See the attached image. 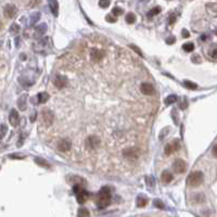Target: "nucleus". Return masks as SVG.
Segmentation results:
<instances>
[{
	"mask_svg": "<svg viewBox=\"0 0 217 217\" xmlns=\"http://www.w3.org/2000/svg\"><path fill=\"white\" fill-rule=\"evenodd\" d=\"M112 195L111 190L108 187H103L99 191L98 195H97V205L100 210H103L106 206L111 204Z\"/></svg>",
	"mask_w": 217,
	"mask_h": 217,
	"instance_id": "f257e3e1",
	"label": "nucleus"
},
{
	"mask_svg": "<svg viewBox=\"0 0 217 217\" xmlns=\"http://www.w3.org/2000/svg\"><path fill=\"white\" fill-rule=\"evenodd\" d=\"M203 180H204V175H203V173L200 172V170H197V172H192L191 174L189 175V177H188V179H187V184L189 187L197 188L202 184Z\"/></svg>",
	"mask_w": 217,
	"mask_h": 217,
	"instance_id": "f03ea898",
	"label": "nucleus"
},
{
	"mask_svg": "<svg viewBox=\"0 0 217 217\" xmlns=\"http://www.w3.org/2000/svg\"><path fill=\"white\" fill-rule=\"evenodd\" d=\"M74 193L76 195L77 202L79 204H84L87 202V200L89 199V192L87 191L84 187H79V186H74Z\"/></svg>",
	"mask_w": 217,
	"mask_h": 217,
	"instance_id": "7ed1b4c3",
	"label": "nucleus"
},
{
	"mask_svg": "<svg viewBox=\"0 0 217 217\" xmlns=\"http://www.w3.org/2000/svg\"><path fill=\"white\" fill-rule=\"evenodd\" d=\"M100 143H101V141H100L99 137L95 136V135H91V136H89L88 138L86 139V148L89 150L98 149Z\"/></svg>",
	"mask_w": 217,
	"mask_h": 217,
	"instance_id": "20e7f679",
	"label": "nucleus"
},
{
	"mask_svg": "<svg viewBox=\"0 0 217 217\" xmlns=\"http://www.w3.org/2000/svg\"><path fill=\"white\" fill-rule=\"evenodd\" d=\"M41 115H43V122L46 126H51L54 122V115H53L52 112L49 108H43V112H41Z\"/></svg>",
	"mask_w": 217,
	"mask_h": 217,
	"instance_id": "39448f33",
	"label": "nucleus"
},
{
	"mask_svg": "<svg viewBox=\"0 0 217 217\" xmlns=\"http://www.w3.org/2000/svg\"><path fill=\"white\" fill-rule=\"evenodd\" d=\"M173 168L176 173L178 174H182L187 170V163L181 159H177L175 160V162L173 163Z\"/></svg>",
	"mask_w": 217,
	"mask_h": 217,
	"instance_id": "423d86ee",
	"label": "nucleus"
},
{
	"mask_svg": "<svg viewBox=\"0 0 217 217\" xmlns=\"http://www.w3.org/2000/svg\"><path fill=\"white\" fill-rule=\"evenodd\" d=\"M67 180L68 182L71 184H73V186H79V187H84V188L87 186V180L81 176H76V175L70 176L67 178Z\"/></svg>",
	"mask_w": 217,
	"mask_h": 217,
	"instance_id": "0eeeda50",
	"label": "nucleus"
},
{
	"mask_svg": "<svg viewBox=\"0 0 217 217\" xmlns=\"http://www.w3.org/2000/svg\"><path fill=\"white\" fill-rule=\"evenodd\" d=\"M179 148H180L179 141H178L177 139H174L172 142H169L168 144L165 146V154H166V155H170V154H173L174 152H176Z\"/></svg>",
	"mask_w": 217,
	"mask_h": 217,
	"instance_id": "6e6552de",
	"label": "nucleus"
},
{
	"mask_svg": "<svg viewBox=\"0 0 217 217\" xmlns=\"http://www.w3.org/2000/svg\"><path fill=\"white\" fill-rule=\"evenodd\" d=\"M18 13V9L14 5H5V8H3V14L7 19H12L15 16V14Z\"/></svg>",
	"mask_w": 217,
	"mask_h": 217,
	"instance_id": "1a4fd4ad",
	"label": "nucleus"
},
{
	"mask_svg": "<svg viewBox=\"0 0 217 217\" xmlns=\"http://www.w3.org/2000/svg\"><path fill=\"white\" fill-rule=\"evenodd\" d=\"M104 53L103 51L99 50L98 48H91L90 50V59L94 63H97V62H100V61L103 59Z\"/></svg>",
	"mask_w": 217,
	"mask_h": 217,
	"instance_id": "9d476101",
	"label": "nucleus"
},
{
	"mask_svg": "<svg viewBox=\"0 0 217 217\" xmlns=\"http://www.w3.org/2000/svg\"><path fill=\"white\" fill-rule=\"evenodd\" d=\"M57 148L61 152H67L71 150L72 142L68 139H61V140H59L58 144H57Z\"/></svg>",
	"mask_w": 217,
	"mask_h": 217,
	"instance_id": "9b49d317",
	"label": "nucleus"
},
{
	"mask_svg": "<svg viewBox=\"0 0 217 217\" xmlns=\"http://www.w3.org/2000/svg\"><path fill=\"white\" fill-rule=\"evenodd\" d=\"M123 155L126 157L127 160H137L140 155V151L138 149H133V148H128L123 152Z\"/></svg>",
	"mask_w": 217,
	"mask_h": 217,
	"instance_id": "f8f14e48",
	"label": "nucleus"
},
{
	"mask_svg": "<svg viewBox=\"0 0 217 217\" xmlns=\"http://www.w3.org/2000/svg\"><path fill=\"white\" fill-rule=\"evenodd\" d=\"M19 121H20V116H19L18 111L15 108H12L9 114V122H10L11 126L16 127L19 125Z\"/></svg>",
	"mask_w": 217,
	"mask_h": 217,
	"instance_id": "ddd939ff",
	"label": "nucleus"
},
{
	"mask_svg": "<svg viewBox=\"0 0 217 217\" xmlns=\"http://www.w3.org/2000/svg\"><path fill=\"white\" fill-rule=\"evenodd\" d=\"M140 90H141L142 94L146 95V96H152V95H154V92H155L154 87L149 83H142L141 86H140Z\"/></svg>",
	"mask_w": 217,
	"mask_h": 217,
	"instance_id": "4468645a",
	"label": "nucleus"
},
{
	"mask_svg": "<svg viewBox=\"0 0 217 217\" xmlns=\"http://www.w3.org/2000/svg\"><path fill=\"white\" fill-rule=\"evenodd\" d=\"M54 85L58 89H63L67 85V78L63 75H58L54 79Z\"/></svg>",
	"mask_w": 217,
	"mask_h": 217,
	"instance_id": "2eb2a0df",
	"label": "nucleus"
},
{
	"mask_svg": "<svg viewBox=\"0 0 217 217\" xmlns=\"http://www.w3.org/2000/svg\"><path fill=\"white\" fill-rule=\"evenodd\" d=\"M49 2V7H50V10L52 12V14L54 16H58L59 14V3L57 0H48Z\"/></svg>",
	"mask_w": 217,
	"mask_h": 217,
	"instance_id": "dca6fc26",
	"label": "nucleus"
},
{
	"mask_svg": "<svg viewBox=\"0 0 217 217\" xmlns=\"http://www.w3.org/2000/svg\"><path fill=\"white\" fill-rule=\"evenodd\" d=\"M26 103H27V96H26V95H23L18 100V105L21 111H25L26 110Z\"/></svg>",
	"mask_w": 217,
	"mask_h": 217,
	"instance_id": "f3484780",
	"label": "nucleus"
},
{
	"mask_svg": "<svg viewBox=\"0 0 217 217\" xmlns=\"http://www.w3.org/2000/svg\"><path fill=\"white\" fill-rule=\"evenodd\" d=\"M136 204L138 207H144L146 204H148V199L142 195H138V197H137V200H136Z\"/></svg>",
	"mask_w": 217,
	"mask_h": 217,
	"instance_id": "a211bd4d",
	"label": "nucleus"
},
{
	"mask_svg": "<svg viewBox=\"0 0 217 217\" xmlns=\"http://www.w3.org/2000/svg\"><path fill=\"white\" fill-rule=\"evenodd\" d=\"M161 178H162V181L164 182V184H169V182L173 180V175L169 172H167V170H164V172L162 173Z\"/></svg>",
	"mask_w": 217,
	"mask_h": 217,
	"instance_id": "6ab92c4d",
	"label": "nucleus"
},
{
	"mask_svg": "<svg viewBox=\"0 0 217 217\" xmlns=\"http://www.w3.org/2000/svg\"><path fill=\"white\" fill-rule=\"evenodd\" d=\"M46 32H47V25H46L45 23H43V24H40V25H38L36 27V35L43 36V34H46Z\"/></svg>",
	"mask_w": 217,
	"mask_h": 217,
	"instance_id": "aec40b11",
	"label": "nucleus"
},
{
	"mask_svg": "<svg viewBox=\"0 0 217 217\" xmlns=\"http://www.w3.org/2000/svg\"><path fill=\"white\" fill-rule=\"evenodd\" d=\"M37 99L39 103H46L49 100V95L47 92H40V94H38Z\"/></svg>",
	"mask_w": 217,
	"mask_h": 217,
	"instance_id": "412c9836",
	"label": "nucleus"
},
{
	"mask_svg": "<svg viewBox=\"0 0 217 217\" xmlns=\"http://www.w3.org/2000/svg\"><path fill=\"white\" fill-rule=\"evenodd\" d=\"M35 163H37L39 166H41V167H50V165H49V163L46 160H43V157H36L35 159Z\"/></svg>",
	"mask_w": 217,
	"mask_h": 217,
	"instance_id": "4be33fe9",
	"label": "nucleus"
},
{
	"mask_svg": "<svg viewBox=\"0 0 217 217\" xmlns=\"http://www.w3.org/2000/svg\"><path fill=\"white\" fill-rule=\"evenodd\" d=\"M184 85L186 88L188 89H191V90H195V89H198V85L195 83H192V81H184Z\"/></svg>",
	"mask_w": 217,
	"mask_h": 217,
	"instance_id": "5701e85b",
	"label": "nucleus"
},
{
	"mask_svg": "<svg viewBox=\"0 0 217 217\" xmlns=\"http://www.w3.org/2000/svg\"><path fill=\"white\" fill-rule=\"evenodd\" d=\"M182 49H184L186 52H191V51L195 50V43H187L182 46Z\"/></svg>",
	"mask_w": 217,
	"mask_h": 217,
	"instance_id": "b1692460",
	"label": "nucleus"
},
{
	"mask_svg": "<svg viewBox=\"0 0 217 217\" xmlns=\"http://www.w3.org/2000/svg\"><path fill=\"white\" fill-rule=\"evenodd\" d=\"M126 22L128 23V24H134L135 22H136V15L134 14V13H128V14L126 15Z\"/></svg>",
	"mask_w": 217,
	"mask_h": 217,
	"instance_id": "393cba45",
	"label": "nucleus"
},
{
	"mask_svg": "<svg viewBox=\"0 0 217 217\" xmlns=\"http://www.w3.org/2000/svg\"><path fill=\"white\" fill-rule=\"evenodd\" d=\"M177 100V97L175 96V95H170V96H168L166 99H165V104H167V105H169V104H173L174 102H176Z\"/></svg>",
	"mask_w": 217,
	"mask_h": 217,
	"instance_id": "a878e982",
	"label": "nucleus"
},
{
	"mask_svg": "<svg viewBox=\"0 0 217 217\" xmlns=\"http://www.w3.org/2000/svg\"><path fill=\"white\" fill-rule=\"evenodd\" d=\"M161 12V8L160 7H155V8H153L151 11H150L149 13H148V18H152V16H154V15H157V14H159V13Z\"/></svg>",
	"mask_w": 217,
	"mask_h": 217,
	"instance_id": "bb28decb",
	"label": "nucleus"
},
{
	"mask_svg": "<svg viewBox=\"0 0 217 217\" xmlns=\"http://www.w3.org/2000/svg\"><path fill=\"white\" fill-rule=\"evenodd\" d=\"M129 48L130 49H133V50L135 51V52L138 54V56H140L141 58H143V53H142V51H141V49H139L137 46H135V45H129Z\"/></svg>",
	"mask_w": 217,
	"mask_h": 217,
	"instance_id": "cd10ccee",
	"label": "nucleus"
},
{
	"mask_svg": "<svg viewBox=\"0 0 217 217\" xmlns=\"http://www.w3.org/2000/svg\"><path fill=\"white\" fill-rule=\"evenodd\" d=\"M208 56H210L212 59H214V60H216L217 59V47H214V48H212L210 51H208Z\"/></svg>",
	"mask_w": 217,
	"mask_h": 217,
	"instance_id": "c85d7f7f",
	"label": "nucleus"
},
{
	"mask_svg": "<svg viewBox=\"0 0 217 217\" xmlns=\"http://www.w3.org/2000/svg\"><path fill=\"white\" fill-rule=\"evenodd\" d=\"M112 14L114 15V16H119V15H122L123 14V9H121V8L119 7H115L112 10Z\"/></svg>",
	"mask_w": 217,
	"mask_h": 217,
	"instance_id": "c756f323",
	"label": "nucleus"
},
{
	"mask_svg": "<svg viewBox=\"0 0 217 217\" xmlns=\"http://www.w3.org/2000/svg\"><path fill=\"white\" fill-rule=\"evenodd\" d=\"M77 215H78V216H89V215H90V212H89L87 208H79Z\"/></svg>",
	"mask_w": 217,
	"mask_h": 217,
	"instance_id": "7c9ffc66",
	"label": "nucleus"
},
{
	"mask_svg": "<svg viewBox=\"0 0 217 217\" xmlns=\"http://www.w3.org/2000/svg\"><path fill=\"white\" fill-rule=\"evenodd\" d=\"M154 205H155V207H159V208H161V210H163L165 207L164 203L162 202L161 200H154Z\"/></svg>",
	"mask_w": 217,
	"mask_h": 217,
	"instance_id": "2f4dec72",
	"label": "nucleus"
},
{
	"mask_svg": "<svg viewBox=\"0 0 217 217\" xmlns=\"http://www.w3.org/2000/svg\"><path fill=\"white\" fill-rule=\"evenodd\" d=\"M99 5L101 8H103V9H105V8H108V5H110V1H108V0H100V1H99Z\"/></svg>",
	"mask_w": 217,
	"mask_h": 217,
	"instance_id": "473e14b6",
	"label": "nucleus"
},
{
	"mask_svg": "<svg viewBox=\"0 0 217 217\" xmlns=\"http://www.w3.org/2000/svg\"><path fill=\"white\" fill-rule=\"evenodd\" d=\"M39 16H40V13H35V14L32 15V20H30V24H32V25H33V24H35V23L38 21V19H39Z\"/></svg>",
	"mask_w": 217,
	"mask_h": 217,
	"instance_id": "72a5a7b5",
	"label": "nucleus"
},
{
	"mask_svg": "<svg viewBox=\"0 0 217 217\" xmlns=\"http://www.w3.org/2000/svg\"><path fill=\"white\" fill-rule=\"evenodd\" d=\"M5 133H7V126H5V125H2V126L0 127V139L5 137Z\"/></svg>",
	"mask_w": 217,
	"mask_h": 217,
	"instance_id": "f704fd0d",
	"label": "nucleus"
},
{
	"mask_svg": "<svg viewBox=\"0 0 217 217\" xmlns=\"http://www.w3.org/2000/svg\"><path fill=\"white\" fill-rule=\"evenodd\" d=\"M176 22V14L175 13H172V14L169 15V19H168V24H174V23Z\"/></svg>",
	"mask_w": 217,
	"mask_h": 217,
	"instance_id": "c9c22d12",
	"label": "nucleus"
},
{
	"mask_svg": "<svg viewBox=\"0 0 217 217\" xmlns=\"http://www.w3.org/2000/svg\"><path fill=\"white\" fill-rule=\"evenodd\" d=\"M105 20L108 21V22H110V23H114V22H116L115 16H113V15H111V14L106 15V16H105Z\"/></svg>",
	"mask_w": 217,
	"mask_h": 217,
	"instance_id": "e433bc0d",
	"label": "nucleus"
},
{
	"mask_svg": "<svg viewBox=\"0 0 217 217\" xmlns=\"http://www.w3.org/2000/svg\"><path fill=\"white\" fill-rule=\"evenodd\" d=\"M9 157L10 159H24V155H22V154H10Z\"/></svg>",
	"mask_w": 217,
	"mask_h": 217,
	"instance_id": "4c0bfd02",
	"label": "nucleus"
},
{
	"mask_svg": "<svg viewBox=\"0 0 217 217\" xmlns=\"http://www.w3.org/2000/svg\"><path fill=\"white\" fill-rule=\"evenodd\" d=\"M191 60L193 61L195 63H200V62H201V58H200L199 54H195V56H193L191 58Z\"/></svg>",
	"mask_w": 217,
	"mask_h": 217,
	"instance_id": "58836bf2",
	"label": "nucleus"
},
{
	"mask_svg": "<svg viewBox=\"0 0 217 217\" xmlns=\"http://www.w3.org/2000/svg\"><path fill=\"white\" fill-rule=\"evenodd\" d=\"M19 30H20V26L16 25V24H13L12 27H11V32H13V33H18Z\"/></svg>",
	"mask_w": 217,
	"mask_h": 217,
	"instance_id": "ea45409f",
	"label": "nucleus"
},
{
	"mask_svg": "<svg viewBox=\"0 0 217 217\" xmlns=\"http://www.w3.org/2000/svg\"><path fill=\"white\" fill-rule=\"evenodd\" d=\"M181 34H182V36H184V38L190 37V33H189V32H188V29H182Z\"/></svg>",
	"mask_w": 217,
	"mask_h": 217,
	"instance_id": "a19ab883",
	"label": "nucleus"
},
{
	"mask_svg": "<svg viewBox=\"0 0 217 217\" xmlns=\"http://www.w3.org/2000/svg\"><path fill=\"white\" fill-rule=\"evenodd\" d=\"M175 40H176V39H175V37H169L166 41H167V43H168V45H172V43H175Z\"/></svg>",
	"mask_w": 217,
	"mask_h": 217,
	"instance_id": "79ce46f5",
	"label": "nucleus"
},
{
	"mask_svg": "<svg viewBox=\"0 0 217 217\" xmlns=\"http://www.w3.org/2000/svg\"><path fill=\"white\" fill-rule=\"evenodd\" d=\"M213 154L217 157V144H215V146H213Z\"/></svg>",
	"mask_w": 217,
	"mask_h": 217,
	"instance_id": "37998d69",
	"label": "nucleus"
},
{
	"mask_svg": "<svg viewBox=\"0 0 217 217\" xmlns=\"http://www.w3.org/2000/svg\"><path fill=\"white\" fill-rule=\"evenodd\" d=\"M201 38H202L203 40H205V39H206V36H205V35H203V36H202V37H201Z\"/></svg>",
	"mask_w": 217,
	"mask_h": 217,
	"instance_id": "c03bdc74",
	"label": "nucleus"
},
{
	"mask_svg": "<svg viewBox=\"0 0 217 217\" xmlns=\"http://www.w3.org/2000/svg\"><path fill=\"white\" fill-rule=\"evenodd\" d=\"M216 34H217V32H216Z\"/></svg>",
	"mask_w": 217,
	"mask_h": 217,
	"instance_id": "a18cd8bd",
	"label": "nucleus"
}]
</instances>
